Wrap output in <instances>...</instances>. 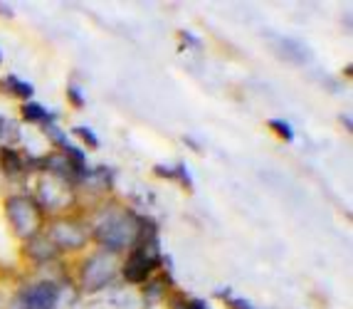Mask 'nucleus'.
Returning a JSON list of instances; mask_svg holds the SVG:
<instances>
[{
  "mask_svg": "<svg viewBox=\"0 0 353 309\" xmlns=\"http://www.w3.org/2000/svg\"><path fill=\"white\" fill-rule=\"evenodd\" d=\"M143 226H146V223L134 218L131 213L106 215V220L99 226L97 235H99L101 243H106L112 250H121L124 245H131L134 240L141 238Z\"/></svg>",
  "mask_w": 353,
  "mask_h": 309,
  "instance_id": "nucleus-1",
  "label": "nucleus"
},
{
  "mask_svg": "<svg viewBox=\"0 0 353 309\" xmlns=\"http://www.w3.org/2000/svg\"><path fill=\"white\" fill-rule=\"evenodd\" d=\"M141 245L129 255L124 265V277L129 282H146L151 277V272L161 265L159 257V243H156V235H141Z\"/></svg>",
  "mask_w": 353,
  "mask_h": 309,
  "instance_id": "nucleus-2",
  "label": "nucleus"
},
{
  "mask_svg": "<svg viewBox=\"0 0 353 309\" xmlns=\"http://www.w3.org/2000/svg\"><path fill=\"white\" fill-rule=\"evenodd\" d=\"M6 213L10 226L15 228L20 238H32L35 230L40 228V208L32 198L25 196H15L6 203Z\"/></svg>",
  "mask_w": 353,
  "mask_h": 309,
  "instance_id": "nucleus-3",
  "label": "nucleus"
},
{
  "mask_svg": "<svg viewBox=\"0 0 353 309\" xmlns=\"http://www.w3.org/2000/svg\"><path fill=\"white\" fill-rule=\"evenodd\" d=\"M114 275V255L109 252H99L84 265V285L89 290H99L101 285H106Z\"/></svg>",
  "mask_w": 353,
  "mask_h": 309,
  "instance_id": "nucleus-4",
  "label": "nucleus"
},
{
  "mask_svg": "<svg viewBox=\"0 0 353 309\" xmlns=\"http://www.w3.org/2000/svg\"><path fill=\"white\" fill-rule=\"evenodd\" d=\"M20 302L30 309H52L54 302H57V290L48 282H40V285L30 287L28 292H23Z\"/></svg>",
  "mask_w": 353,
  "mask_h": 309,
  "instance_id": "nucleus-5",
  "label": "nucleus"
},
{
  "mask_svg": "<svg viewBox=\"0 0 353 309\" xmlns=\"http://www.w3.org/2000/svg\"><path fill=\"white\" fill-rule=\"evenodd\" d=\"M0 163H3V171L8 176H18L25 166V161L20 159V154H15L12 149H0Z\"/></svg>",
  "mask_w": 353,
  "mask_h": 309,
  "instance_id": "nucleus-6",
  "label": "nucleus"
},
{
  "mask_svg": "<svg viewBox=\"0 0 353 309\" xmlns=\"http://www.w3.org/2000/svg\"><path fill=\"white\" fill-rule=\"evenodd\" d=\"M3 87L10 90L15 97H20V99H30V97H32V87L25 84V82H20L18 77H6L3 79Z\"/></svg>",
  "mask_w": 353,
  "mask_h": 309,
  "instance_id": "nucleus-7",
  "label": "nucleus"
},
{
  "mask_svg": "<svg viewBox=\"0 0 353 309\" xmlns=\"http://www.w3.org/2000/svg\"><path fill=\"white\" fill-rule=\"evenodd\" d=\"M23 117L28 121H45V124L52 119V117H50V114L45 112L42 107H37V104H25V107H23Z\"/></svg>",
  "mask_w": 353,
  "mask_h": 309,
  "instance_id": "nucleus-8",
  "label": "nucleus"
},
{
  "mask_svg": "<svg viewBox=\"0 0 353 309\" xmlns=\"http://www.w3.org/2000/svg\"><path fill=\"white\" fill-rule=\"evenodd\" d=\"M173 309H208L198 299H183V302H173Z\"/></svg>",
  "mask_w": 353,
  "mask_h": 309,
  "instance_id": "nucleus-9",
  "label": "nucleus"
},
{
  "mask_svg": "<svg viewBox=\"0 0 353 309\" xmlns=\"http://www.w3.org/2000/svg\"><path fill=\"white\" fill-rule=\"evenodd\" d=\"M74 134H79V137H82L84 141H87L89 146H92V149H94V146H99V141H97L94 134H92L89 129H82V126H79V129H74Z\"/></svg>",
  "mask_w": 353,
  "mask_h": 309,
  "instance_id": "nucleus-10",
  "label": "nucleus"
},
{
  "mask_svg": "<svg viewBox=\"0 0 353 309\" xmlns=\"http://www.w3.org/2000/svg\"><path fill=\"white\" fill-rule=\"evenodd\" d=\"M270 126H272V129H277V131H279V137L287 139V141H289V139H292V129H289L287 124H282V121L274 119V121H270Z\"/></svg>",
  "mask_w": 353,
  "mask_h": 309,
  "instance_id": "nucleus-11",
  "label": "nucleus"
},
{
  "mask_svg": "<svg viewBox=\"0 0 353 309\" xmlns=\"http://www.w3.org/2000/svg\"><path fill=\"white\" fill-rule=\"evenodd\" d=\"M230 307H232V309H252L248 302H245V299H232V302H230Z\"/></svg>",
  "mask_w": 353,
  "mask_h": 309,
  "instance_id": "nucleus-12",
  "label": "nucleus"
},
{
  "mask_svg": "<svg viewBox=\"0 0 353 309\" xmlns=\"http://www.w3.org/2000/svg\"><path fill=\"white\" fill-rule=\"evenodd\" d=\"M70 94H72V101H74L77 107H79V104H82V99H79V92H77V90H70Z\"/></svg>",
  "mask_w": 353,
  "mask_h": 309,
  "instance_id": "nucleus-13",
  "label": "nucleus"
}]
</instances>
